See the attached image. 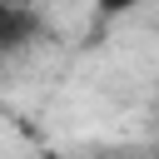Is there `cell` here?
<instances>
[{
	"label": "cell",
	"mask_w": 159,
	"mask_h": 159,
	"mask_svg": "<svg viewBox=\"0 0 159 159\" xmlns=\"http://www.w3.org/2000/svg\"><path fill=\"white\" fill-rule=\"evenodd\" d=\"M40 35H45V20H40L35 5H25V0H0V60L25 55L30 45H40Z\"/></svg>",
	"instance_id": "6da1fadb"
},
{
	"label": "cell",
	"mask_w": 159,
	"mask_h": 159,
	"mask_svg": "<svg viewBox=\"0 0 159 159\" xmlns=\"http://www.w3.org/2000/svg\"><path fill=\"white\" fill-rule=\"evenodd\" d=\"M144 0H94V10L104 15V20H114V15H129V10H139Z\"/></svg>",
	"instance_id": "7a4b0ae2"
}]
</instances>
